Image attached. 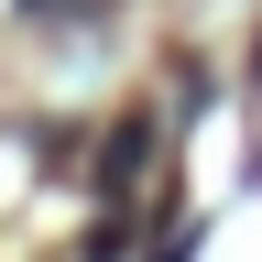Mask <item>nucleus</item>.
Instances as JSON below:
<instances>
[{
  "label": "nucleus",
  "mask_w": 262,
  "mask_h": 262,
  "mask_svg": "<svg viewBox=\"0 0 262 262\" xmlns=\"http://www.w3.org/2000/svg\"><path fill=\"white\" fill-rule=\"evenodd\" d=\"M142 164H153V120H131V131H120V142H110V186L131 196V175H142Z\"/></svg>",
  "instance_id": "1"
}]
</instances>
